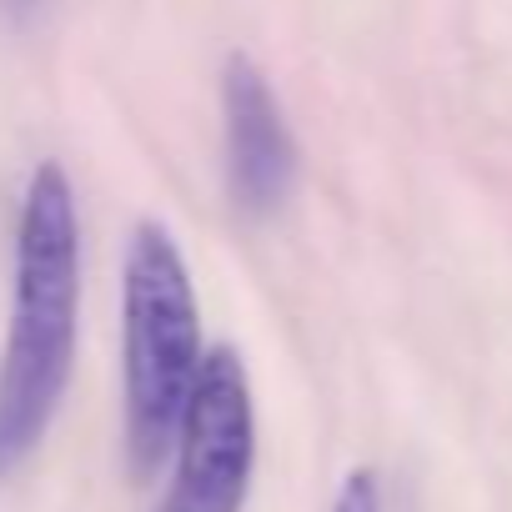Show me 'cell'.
I'll return each instance as SVG.
<instances>
[{
	"mask_svg": "<svg viewBox=\"0 0 512 512\" xmlns=\"http://www.w3.org/2000/svg\"><path fill=\"white\" fill-rule=\"evenodd\" d=\"M332 512H382V507H377V477H372V472H352V477L342 482V497H337Z\"/></svg>",
	"mask_w": 512,
	"mask_h": 512,
	"instance_id": "5",
	"label": "cell"
},
{
	"mask_svg": "<svg viewBox=\"0 0 512 512\" xmlns=\"http://www.w3.org/2000/svg\"><path fill=\"white\" fill-rule=\"evenodd\" d=\"M81 317V221L71 181L56 161L36 166L21 231H16V292L0 352V477L21 467L46 437L76 362Z\"/></svg>",
	"mask_w": 512,
	"mask_h": 512,
	"instance_id": "1",
	"label": "cell"
},
{
	"mask_svg": "<svg viewBox=\"0 0 512 512\" xmlns=\"http://www.w3.org/2000/svg\"><path fill=\"white\" fill-rule=\"evenodd\" d=\"M126 452L146 477L181 437L186 402L201 377V317L186 262L166 226L141 221L126 246Z\"/></svg>",
	"mask_w": 512,
	"mask_h": 512,
	"instance_id": "2",
	"label": "cell"
},
{
	"mask_svg": "<svg viewBox=\"0 0 512 512\" xmlns=\"http://www.w3.org/2000/svg\"><path fill=\"white\" fill-rule=\"evenodd\" d=\"M256 457L251 387L231 347L201 362L196 392L181 417V457L161 512H241Z\"/></svg>",
	"mask_w": 512,
	"mask_h": 512,
	"instance_id": "3",
	"label": "cell"
},
{
	"mask_svg": "<svg viewBox=\"0 0 512 512\" xmlns=\"http://www.w3.org/2000/svg\"><path fill=\"white\" fill-rule=\"evenodd\" d=\"M11 6H16V11H26V6H36V0H11Z\"/></svg>",
	"mask_w": 512,
	"mask_h": 512,
	"instance_id": "6",
	"label": "cell"
},
{
	"mask_svg": "<svg viewBox=\"0 0 512 512\" xmlns=\"http://www.w3.org/2000/svg\"><path fill=\"white\" fill-rule=\"evenodd\" d=\"M221 116H226V171H231V196L246 211H272L292 191L297 171V146L282 121V106L246 56L226 61L221 76Z\"/></svg>",
	"mask_w": 512,
	"mask_h": 512,
	"instance_id": "4",
	"label": "cell"
}]
</instances>
